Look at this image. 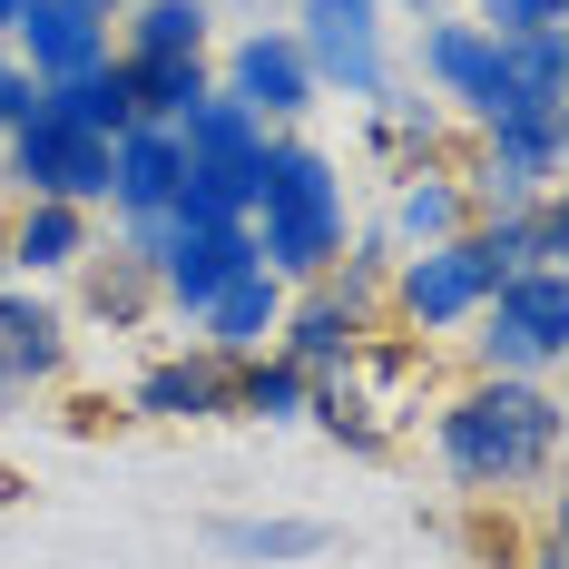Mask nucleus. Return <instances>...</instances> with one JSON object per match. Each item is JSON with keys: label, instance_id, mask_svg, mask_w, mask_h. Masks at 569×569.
I'll return each mask as SVG.
<instances>
[{"label": "nucleus", "instance_id": "1", "mask_svg": "<svg viewBox=\"0 0 569 569\" xmlns=\"http://www.w3.org/2000/svg\"><path fill=\"white\" fill-rule=\"evenodd\" d=\"M560 432H569V412L550 383H491V373H471L432 412V452H442V471L461 491H530V481H550L560 471Z\"/></svg>", "mask_w": 569, "mask_h": 569}, {"label": "nucleus", "instance_id": "2", "mask_svg": "<svg viewBox=\"0 0 569 569\" xmlns=\"http://www.w3.org/2000/svg\"><path fill=\"white\" fill-rule=\"evenodd\" d=\"M246 236H256V266H266L276 284H315L343 256V236H353V197H343V168L315 148V138H295V128L266 138V177H256Z\"/></svg>", "mask_w": 569, "mask_h": 569}, {"label": "nucleus", "instance_id": "3", "mask_svg": "<svg viewBox=\"0 0 569 569\" xmlns=\"http://www.w3.org/2000/svg\"><path fill=\"white\" fill-rule=\"evenodd\" d=\"M569 353V276L560 266H520L491 284V305L471 315V363L491 383H550Z\"/></svg>", "mask_w": 569, "mask_h": 569}, {"label": "nucleus", "instance_id": "4", "mask_svg": "<svg viewBox=\"0 0 569 569\" xmlns=\"http://www.w3.org/2000/svg\"><path fill=\"white\" fill-rule=\"evenodd\" d=\"M0 177H10V207H20V197H59V207H89V217H109V138L69 128V118L40 99V89H30L20 128L0 138Z\"/></svg>", "mask_w": 569, "mask_h": 569}, {"label": "nucleus", "instance_id": "5", "mask_svg": "<svg viewBox=\"0 0 569 569\" xmlns=\"http://www.w3.org/2000/svg\"><path fill=\"white\" fill-rule=\"evenodd\" d=\"M305 20H295V50L315 69V89L325 99H353V109H373L383 89H393V50H383V0H295Z\"/></svg>", "mask_w": 569, "mask_h": 569}, {"label": "nucleus", "instance_id": "6", "mask_svg": "<svg viewBox=\"0 0 569 569\" xmlns=\"http://www.w3.org/2000/svg\"><path fill=\"white\" fill-rule=\"evenodd\" d=\"M491 305V276H481V256L471 246H412V256H393V284H383V325H402V335H461L471 315Z\"/></svg>", "mask_w": 569, "mask_h": 569}, {"label": "nucleus", "instance_id": "7", "mask_svg": "<svg viewBox=\"0 0 569 569\" xmlns=\"http://www.w3.org/2000/svg\"><path fill=\"white\" fill-rule=\"evenodd\" d=\"M217 89L246 99L266 128H295V118L325 99V89H315V69H305V50H295V30H276V20H256V30H236V40H227Z\"/></svg>", "mask_w": 569, "mask_h": 569}, {"label": "nucleus", "instance_id": "8", "mask_svg": "<svg viewBox=\"0 0 569 569\" xmlns=\"http://www.w3.org/2000/svg\"><path fill=\"white\" fill-rule=\"evenodd\" d=\"M266 138H276V128L246 109V99H227V89H217L207 109L177 128V148H187V177H197V187H217L236 217L256 207V177H266Z\"/></svg>", "mask_w": 569, "mask_h": 569}, {"label": "nucleus", "instance_id": "9", "mask_svg": "<svg viewBox=\"0 0 569 569\" xmlns=\"http://www.w3.org/2000/svg\"><path fill=\"white\" fill-rule=\"evenodd\" d=\"M0 50L20 59L40 89H59V79H79V69H109L118 30H109V10H89V0H30V10L10 20Z\"/></svg>", "mask_w": 569, "mask_h": 569}, {"label": "nucleus", "instance_id": "10", "mask_svg": "<svg viewBox=\"0 0 569 569\" xmlns=\"http://www.w3.org/2000/svg\"><path fill=\"white\" fill-rule=\"evenodd\" d=\"M227 402H236V363L207 353V343H177V353H158L128 383V412L138 422H227Z\"/></svg>", "mask_w": 569, "mask_h": 569}, {"label": "nucleus", "instance_id": "11", "mask_svg": "<svg viewBox=\"0 0 569 569\" xmlns=\"http://www.w3.org/2000/svg\"><path fill=\"white\" fill-rule=\"evenodd\" d=\"M246 266H256V236H246V227H197V236H177L168 256H158V315L197 325V315H207Z\"/></svg>", "mask_w": 569, "mask_h": 569}, {"label": "nucleus", "instance_id": "12", "mask_svg": "<svg viewBox=\"0 0 569 569\" xmlns=\"http://www.w3.org/2000/svg\"><path fill=\"white\" fill-rule=\"evenodd\" d=\"M412 69H422V89H432L442 109L471 118L481 99H491V79H501V40H491L481 20H442V10H432L422 40H412Z\"/></svg>", "mask_w": 569, "mask_h": 569}, {"label": "nucleus", "instance_id": "13", "mask_svg": "<svg viewBox=\"0 0 569 569\" xmlns=\"http://www.w3.org/2000/svg\"><path fill=\"white\" fill-rule=\"evenodd\" d=\"M363 343H373V335L343 315L325 284H284V325H276V343H266V353H284L305 383H335V373H353V353H363Z\"/></svg>", "mask_w": 569, "mask_h": 569}, {"label": "nucleus", "instance_id": "14", "mask_svg": "<svg viewBox=\"0 0 569 569\" xmlns=\"http://www.w3.org/2000/svg\"><path fill=\"white\" fill-rule=\"evenodd\" d=\"M461 227H471V197H461V168H452V158H412V168L393 177V207H383V236H393L402 256H412V246H452Z\"/></svg>", "mask_w": 569, "mask_h": 569}, {"label": "nucleus", "instance_id": "15", "mask_svg": "<svg viewBox=\"0 0 569 569\" xmlns=\"http://www.w3.org/2000/svg\"><path fill=\"white\" fill-rule=\"evenodd\" d=\"M99 256V217L59 207V197H20L10 207V276H79Z\"/></svg>", "mask_w": 569, "mask_h": 569}, {"label": "nucleus", "instance_id": "16", "mask_svg": "<svg viewBox=\"0 0 569 569\" xmlns=\"http://www.w3.org/2000/svg\"><path fill=\"white\" fill-rule=\"evenodd\" d=\"M177 177H187V148H177V128H128L109 138V217H168Z\"/></svg>", "mask_w": 569, "mask_h": 569}, {"label": "nucleus", "instance_id": "17", "mask_svg": "<svg viewBox=\"0 0 569 569\" xmlns=\"http://www.w3.org/2000/svg\"><path fill=\"white\" fill-rule=\"evenodd\" d=\"M276 325H284V284L266 276V266H246V276L197 315V343H207V353H227V363H246V353H266V343H276Z\"/></svg>", "mask_w": 569, "mask_h": 569}, {"label": "nucleus", "instance_id": "18", "mask_svg": "<svg viewBox=\"0 0 569 569\" xmlns=\"http://www.w3.org/2000/svg\"><path fill=\"white\" fill-rule=\"evenodd\" d=\"M109 30H118V59H207L217 0H128Z\"/></svg>", "mask_w": 569, "mask_h": 569}, {"label": "nucleus", "instance_id": "19", "mask_svg": "<svg viewBox=\"0 0 569 569\" xmlns=\"http://www.w3.org/2000/svg\"><path fill=\"white\" fill-rule=\"evenodd\" d=\"M471 158L511 168L520 187H560V168H569V128H560V109H520V118H501V128H471Z\"/></svg>", "mask_w": 569, "mask_h": 569}, {"label": "nucleus", "instance_id": "20", "mask_svg": "<svg viewBox=\"0 0 569 569\" xmlns=\"http://www.w3.org/2000/svg\"><path fill=\"white\" fill-rule=\"evenodd\" d=\"M118 69H128L148 128H187V118L217 99V59H118Z\"/></svg>", "mask_w": 569, "mask_h": 569}, {"label": "nucleus", "instance_id": "21", "mask_svg": "<svg viewBox=\"0 0 569 569\" xmlns=\"http://www.w3.org/2000/svg\"><path fill=\"white\" fill-rule=\"evenodd\" d=\"M207 550H217V560L284 569V560H325L335 530H325V520H207Z\"/></svg>", "mask_w": 569, "mask_h": 569}, {"label": "nucleus", "instance_id": "22", "mask_svg": "<svg viewBox=\"0 0 569 569\" xmlns=\"http://www.w3.org/2000/svg\"><path fill=\"white\" fill-rule=\"evenodd\" d=\"M30 89H40V79H30ZM40 99H50L59 118H69V128H89V138H128V128H138V89H128V69H79V79H59V89H40Z\"/></svg>", "mask_w": 569, "mask_h": 569}, {"label": "nucleus", "instance_id": "23", "mask_svg": "<svg viewBox=\"0 0 569 569\" xmlns=\"http://www.w3.org/2000/svg\"><path fill=\"white\" fill-rule=\"evenodd\" d=\"M305 412H315V383H305L284 353H246V363H236L227 422H305Z\"/></svg>", "mask_w": 569, "mask_h": 569}, {"label": "nucleus", "instance_id": "24", "mask_svg": "<svg viewBox=\"0 0 569 569\" xmlns=\"http://www.w3.org/2000/svg\"><path fill=\"white\" fill-rule=\"evenodd\" d=\"M89 305H99V315H128V325L158 315V266H138V256L109 246V266H89Z\"/></svg>", "mask_w": 569, "mask_h": 569}, {"label": "nucleus", "instance_id": "25", "mask_svg": "<svg viewBox=\"0 0 569 569\" xmlns=\"http://www.w3.org/2000/svg\"><path fill=\"white\" fill-rule=\"evenodd\" d=\"M520 246H530V266H560L569 276V207H560V187L520 207Z\"/></svg>", "mask_w": 569, "mask_h": 569}, {"label": "nucleus", "instance_id": "26", "mask_svg": "<svg viewBox=\"0 0 569 569\" xmlns=\"http://www.w3.org/2000/svg\"><path fill=\"white\" fill-rule=\"evenodd\" d=\"M471 20H481L491 40H540V30H560V20H569V0H481Z\"/></svg>", "mask_w": 569, "mask_h": 569}, {"label": "nucleus", "instance_id": "27", "mask_svg": "<svg viewBox=\"0 0 569 569\" xmlns=\"http://www.w3.org/2000/svg\"><path fill=\"white\" fill-rule=\"evenodd\" d=\"M20 109H30V69H20V59L0 50V138L20 128Z\"/></svg>", "mask_w": 569, "mask_h": 569}, {"label": "nucleus", "instance_id": "28", "mask_svg": "<svg viewBox=\"0 0 569 569\" xmlns=\"http://www.w3.org/2000/svg\"><path fill=\"white\" fill-rule=\"evenodd\" d=\"M530 569H569V550H560V530H540V540H530Z\"/></svg>", "mask_w": 569, "mask_h": 569}, {"label": "nucleus", "instance_id": "29", "mask_svg": "<svg viewBox=\"0 0 569 569\" xmlns=\"http://www.w3.org/2000/svg\"><path fill=\"white\" fill-rule=\"evenodd\" d=\"M383 10H412V20H432V10H442V0H383Z\"/></svg>", "mask_w": 569, "mask_h": 569}, {"label": "nucleus", "instance_id": "30", "mask_svg": "<svg viewBox=\"0 0 569 569\" xmlns=\"http://www.w3.org/2000/svg\"><path fill=\"white\" fill-rule=\"evenodd\" d=\"M20 10H30V0H0V40H10V20H20Z\"/></svg>", "mask_w": 569, "mask_h": 569}, {"label": "nucleus", "instance_id": "31", "mask_svg": "<svg viewBox=\"0 0 569 569\" xmlns=\"http://www.w3.org/2000/svg\"><path fill=\"white\" fill-rule=\"evenodd\" d=\"M0 276H10V207H0Z\"/></svg>", "mask_w": 569, "mask_h": 569}, {"label": "nucleus", "instance_id": "32", "mask_svg": "<svg viewBox=\"0 0 569 569\" xmlns=\"http://www.w3.org/2000/svg\"><path fill=\"white\" fill-rule=\"evenodd\" d=\"M89 10H109V20H118V10H128V0H89Z\"/></svg>", "mask_w": 569, "mask_h": 569}, {"label": "nucleus", "instance_id": "33", "mask_svg": "<svg viewBox=\"0 0 569 569\" xmlns=\"http://www.w3.org/2000/svg\"><path fill=\"white\" fill-rule=\"evenodd\" d=\"M471 10H481V0H471Z\"/></svg>", "mask_w": 569, "mask_h": 569}]
</instances>
